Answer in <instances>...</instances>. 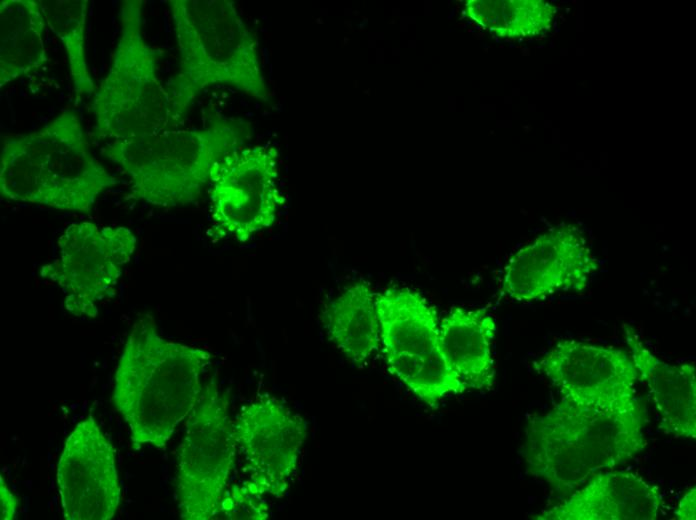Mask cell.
<instances>
[{"instance_id":"obj_14","label":"cell","mask_w":696,"mask_h":520,"mask_svg":"<svg viewBox=\"0 0 696 520\" xmlns=\"http://www.w3.org/2000/svg\"><path fill=\"white\" fill-rule=\"evenodd\" d=\"M664 500L659 488L635 472L607 469L593 474L538 520H656Z\"/></svg>"},{"instance_id":"obj_11","label":"cell","mask_w":696,"mask_h":520,"mask_svg":"<svg viewBox=\"0 0 696 520\" xmlns=\"http://www.w3.org/2000/svg\"><path fill=\"white\" fill-rule=\"evenodd\" d=\"M599 269V260L583 230L563 223L544 231L510 256L500 288L513 301H537L585 290Z\"/></svg>"},{"instance_id":"obj_9","label":"cell","mask_w":696,"mask_h":520,"mask_svg":"<svg viewBox=\"0 0 696 520\" xmlns=\"http://www.w3.org/2000/svg\"><path fill=\"white\" fill-rule=\"evenodd\" d=\"M278 164L276 147L255 145L237 148L216 165L209 191L216 235L243 243L273 226L285 203Z\"/></svg>"},{"instance_id":"obj_12","label":"cell","mask_w":696,"mask_h":520,"mask_svg":"<svg viewBox=\"0 0 696 520\" xmlns=\"http://www.w3.org/2000/svg\"><path fill=\"white\" fill-rule=\"evenodd\" d=\"M561 399L592 408H616L638 399L637 370L628 352L576 339L554 343L534 362Z\"/></svg>"},{"instance_id":"obj_23","label":"cell","mask_w":696,"mask_h":520,"mask_svg":"<svg viewBox=\"0 0 696 520\" xmlns=\"http://www.w3.org/2000/svg\"><path fill=\"white\" fill-rule=\"evenodd\" d=\"M18 499L10 490L3 476H0V518L12 520L17 516Z\"/></svg>"},{"instance_id":"obj_3","label":"cell","mask_w":696,"mask_h":520,"mask_svg":"<svg viewBox=\"0 0 696 520\" xmlns=\"http://www.w3.org/2000/svg\"><path fill=\"white\" fill-rule=\"evenodd\" d=\"M179 68L166 90L174 128L201 92L225 85L270 103L257 36L230 0L167 1Z\"/></svg>"},{"instance_id":"obj_17","label":"cell","mask_w":696,"mask_h":520,"mask_svg":"<svg viewBox=\"0 0 696 520\" xmlns=\"http://www.w3.org/2000/svg\"><path fill=\"white\" fill-rule=\"evenodd\" d=\"M375 305L384 356L423 354L439 345L435 308L419 292L406 287L376 293Z\"/></svg>"},{"instance_id":"obj_6","label":"cell","mask_w":696,"mask_h":520,"mask_svg":"<svg viewBox=\"0 0 696 520\" xmlns=\"http://www.w3.org/2000/svg\"><path fill=\"white\" fill-rule=\"evenodd\" d=\"M110 66L93 94L94 136L125 140L175 129L170 100L158 70L163 52L142 30L143 1L125 0Z\"/></svg>"},{"instance_id":"obj_22","label":"cell","mask_w":696,"mask_h":520,"mask_svg":"<svg viewBox=\"0 0 696 520\" xmlns=\"http://www.w3.org/2000/svg\"><path fill=\"white\" fill-rule=\"evenodd\" d=\"M385 359L389 371L431 408H436L449 395L467 391L439 345L423 354H396Z\"/></svg>"},{"instance_id":"obj_24","label":"cell","mask_w":696,"mask_h":520,"mask_svg":"<svg viewBox=\"0 0 696 520\" xmlns=\"http://www.w3.org/2000/svg\"><path fill=\"white\" fill-rule=\"evenodd\" d=\"M675 516L679 520H695L696 519V488L695 486L687 490L680 499Z\"/></svg>"},{"instance_id":"obj_20","label":"cell","mask_w":696,"mask_h":520,"mask_svg":"<svg viewBox=\"0 0 696 520\" xmlns=\"http://www.w3.org/2000/svg\"><path fill=\"white\" fill-rule=\"evenodd\" d=\"M468 18L503 39H528L550 29L556 8L543 0H469Z\"/></svg>"},{"instance_id":"obj_18","label":"cell","mask_w":696,"mask_h":520,"mask_svg":"<svg viewBox=\"0 0 696 520\" xmlns=\"http://www.w3.org/2000/svg\"><path fill=\"white\" fill-rule=\"evenodd\" d=\"M375 298L369 283L357 281L328 302L321 314L329 340L354 364L367 362L381 348Z\"/></svg>"},{"instance_id":"obj_5","label":"cell","mask_w":696,"mask_h":520,"mask_svg":"<svg viewBox=\"0 0 696 520\" xmlns=\"http://www.w3.org/2000/svg\"><path fill=\"white\" fill-rule=\"evenodd\" d=\"M250 131L244 120L215 116L201 128L108 141L102 154L128 176L133 199L171 208L195 202L216 165L242 147Z\"/></svg>"},{"instance_id":"obj_16","label":"cell","mask_w":696,"mask_h":520,"mask_svg":"<svg viewBox=\"0 0 696 520\" xmlns=\"http://www.w3.org/2000/svg\"><path fill=\"white\" fill-rule=\"evenodd\" d=\"M495 333V318L485 308L453 307L439 322V347L467 391L494 385Z\"/></svg>"},{"instance_id":"obj_2","label":"cell","mask_w":696,"mask_h":520,"mask_svg":"<svg viewBox=\"0 0 696 520\" xmlns=\"http://www.w3.org/2000/svg\"><path fill=\"white\" fill-rule=\"evenodd\" d=\"M646 422L639 399L602 409L560 398L550 410L527 421L522 451L527 472L565 497L593 474L643 452Z\"/></svg>"},{"instance_id":"obj_4","label":"cell","mask_w":696,"mask_h":520,"mask_svg":"<svg viewBox=\"0 0 696 520\" xmlns=\"http://www.w3.org/2000/svg\"><path fill=\"white\" fill-rule=\"evenodd\" d=\"M119 182L93 156L73 110L30 133L2 140L0 194L6 200L87 213Z\"/></svg>"},{"instance_id":"obj_10","label":"cell","mask_w":696,"mask_h":520,"mask_svg":"<svg viewBox=\"0 0 696 520\" xmlns=\"http://www.w3.org/2000/svg\"><path fill=\"white\" fill-rule=\"evenodd\" d=\"M233 423L246 475L242 487L261 498L283 497L306 441V420L267 396L246 403Z\"/></svg>"},{"instance_id":"obj_1","label":"cell","mask_w":696,"mask_h":520,"mask_svg":"<svg viewBox=\"0 0 696 520\" xmlns=\"http://www.w3.org/2000/svg\"><path fill=\"white\" fill-rule=\"evenodd\" d=\"M212 354L164 338L150 313L133 323L116 365L112 402L134 450L164 449L202 393Z\"/></svg>"},{"instance_id":"obj_15","label":"cell","mask_w":696,"mask_h":520,"mask_svg":"<svg viewBox=\"0 0 696 520\" xmlns=\"http://www.w3.org/2000/svg\"><path fill=\"white\" fill-rule=\"evenodd\" d=\"M628 353L639 380L648 388L659 428L678 439L696 438V370L691 363L672 364L656 356L631 326L623 325Z\"/></svg>"},{"instance_id":"obj_8","label":"cell","mask_w":696,"mask_h":520,"mask_svg":"<svg viewBox=\"0 0 696 520\" xmlns=\"http://www.w3.org/2000/svg\"><path fill=\"white\" fill-rule=\"evenodd\" d=\"M57 247L54 260L40 268L41 278L61 290L71 315L97 317L99 305L115 296L135 253V234L124 226L74 222L64 229Z\"/></svg>"},{"instance_id":"obj_19","label":"cell","mask_w":696,"mask_h":520,"mask_svg":"<svg viewBox=\"0 0 696 520\" xmlns=\"http://www.w3.org/2000/svg\"><path fill=\"white\" fill-rule=\"evenodd\" d=\"M39 0L0 2V87L48 62Z\"/></svg>"},{"instance_id":"obj_13","label":"cell","mask_w":696,"mask_h":520,"mask_svg":"<svg viewBox=\"0 0 696 520\" xmlns=\"http://www.w3.org/2000/svg\"><path fill=\"white\" fill-rule=\"evenodd\" d=\"M56 484L66 520H109L121 501L116 449L92 412L67 436Z\"/></svg>"},{"instance_id":"obj_7","label":"cell","mask_w":696,"mask_h":520,"mask_svg":"<svg viewBox=\"0 0 696 520\" xmlns=\"http://www.w3.org/2000/svg\"><path fill=\"white\" fill-rule=\"evenodd\" d=\"M237 452L227 395L211 378L185 421L177 451L175 494L181 519L220 515Z\"/></svg>"},{"instance_id":"obj_21","label":"cell","mask_w":696,"mask_h":520,"mask_svg":"<svg viewBox=\"0 0 696 520\" xmlns=\"http://www.w3.org/2000/svg\"><path fill=\"white\" fill-rule=\"evenodd\" d=\"M48 28L62 43L75 103L94 94L96 86L86 56V24L89 1L39 0Z\"/></svg>"}]
</instances>
